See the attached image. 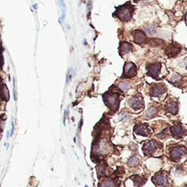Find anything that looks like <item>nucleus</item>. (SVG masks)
I'll use <instances>...</instances> for the list:
<instances>
[{"mask_svg":"<svg viewBox=\"0 0 187 187\" xmlns=\"http://www.w3.org/2000/svg\"><path fill=\"white\" fill-rule=\"evenodd\" d=\"M134 11V8L132 5L127 2L125 5H121L116 9L114 15L117 18H119L121 21H128L131 19L132 16V13Z\"/></svg>","mask_w":187,"mask_h":187,"instance_id":"f257e3e1","label":"nucleus"},{"mask_svg":"<svg viewBox=\"0 0 187 187\" xmlns=\"http://www.w3.org/2000/svg\"><path fill=\"white\" fill-rule=\"evenodd\" d=\"M105 103L107 106L112 110L113 111L117 110L119 106V97L117 94L113 92H108L106 93L103 97Z\"/></svg>","mask_w":187,"mask_h":187,"instance_id":"f03ea898","label":"nucleus"},{"mask_svg":"<svg viewBox=\"0 0 187 187\" xmlns=\"http://www.w3.org/2000/svg\"><path fill=\"white\" fill-rule=\"evenodd\" d=\"M161 148V145L154 140L147 141L143 147V151L146 156H151Z\"/></svg>","mask_w":187,"mask_h":187,"instance_id":"7ed1b4c3","label":"nucleus"},{"mask_svg":"<svg viewBox=\"0 0 187 187\" xmlns=\"http://www.w3.org/2000/svg\"><path fill=\"white\" fill-rule=\"evenodd\" d=\"M137 74V67L132 62H127L125 64L124 68V74L123 78H130L135 76Z\"/></svg>","mask_w":187,"mask_h":187,"instance_id":"20e7f679","label":"nucleus"},{"mask_svg":"<svg viewBox=\"0 0 187 187\" xmlns=\"http://www.w3.org/2000/svg\"><path fill=\"white\" fill-rule=\"evenodd\" d=\"M152 181H154V184L160 186L167 187L168 186L167 176V175L165 174L164 172L159 173L157 175H156L152 178Z\"/></svg>","mask_w":187,"mask_h":187,"instance_id":"39448f33","label":"nucleus"},{"mask_svg":"<svg viewBox=\"0 0 187 187\" xmlns=\"http://www.w3.org/2000/svg\"><path fill=\"white\" fill-rule=\"evenodd\" d=\"M186 152V149L185 147L181 146H176L174 147L171 150L170 153V158L173 160H177L178 159H180L181 157V156L184 155V153Z\"/></svg>","mask_w":187,"mask_h":187,"instance_id":"423d86ee","label":"nucleus"},{"mask_svg":"<svg viewBox=\"0 0 187 187\" xmlns=\"http://www.w3.org/2000/svg\"><path fill=\"white\" fill-rule=\"evenodd\" d=\"M161 70V64L156 63L150 64L148 67V75L154 79H157Z\"/></svg>","mask_w":187,"mask_h":187,"instance_id":"0eeeda50","label":"nucleus"},{"mask_svg":"<svg viewBox=\"0 0 187 187\" xmlns=\"http://www.w3.org/2000/svg\"><path fill=\"white\" fill-rule=\"evenodd\" d=\"M170 131H171L173 137L175 139H180L185 135V131H184L181 124H175L174 126L171 127Z\"/></svg>","mask_w":187,"mask_h":187,"instance_id":"6e6552de","label":"nucleus"},{"mask_svg":"<svg viewBox=\"0 0 187 187\" xmlns=\"http://www.w3.org/2000/svg\"><path fill=\"white\" fill-rule=\"evenodd\" d=\"M129 104L130 107L134 110H140L144 107L143 99L140 97H132L129 101Z\"/></svg>","mask_w":187,"mask_h":187,"instance_id":"1a4fd4ad","label":"nucleus"},{"mask_svg":"<svg viewBox=\"0 0 187 187\" xmlns=\"http://www.w3.org/2000/svg\"><path fill=\"white\" fill-rule=\"evenodd\" d=\"M181 48L179 45L178 44H170L167 47L166 54L169 57H174L179 54Z\"/></svg>","mask_w":187,"mask_h":187,"instance_id":"9d476101","label":"nucleus"},{"mask_svg":"<svg viewBox=\"0 0 187 187\" xmlns=\"http://www.w3.org/2000/svg\"><path fill=\"white\" fill-rule=\"evenodd\" d=\"M132 35H133L134 40H135V43H138V44H142V43H143L147 40L146 34L143 32H142V31H135V32H133V34H132Z\"/></svg>","mask_w":187,"mask_h":187,"instance_id":"9b49d317","label":"nucleus"},{"mask_svg":"<svg viewBox=\"0 0 187 187\" xmlns=\"http://www.w3.org/2000/svg\"><path fill=\"white\" fill-rule=\"evenodd\" d=\"M135 132H136L138 135H142V136L147 137L150 134V131L147 128L146 125L143 124H137L135 127Z\"/></svg>","mask_w":187,"mask_h":187,"instance_id":"f8f14e48","label":"nucleus"},{"mask_svg":"<svg viewBox=\"0 0 187 187\" xmlns=\"http://www.w3.org/2000/svg\"><path fill=\"white\" fill-rule=\"evenodd\" d=\"M165 91H166V90H165V87L163 86L157 84V85L151 88V94L153 97H160Z\"/></svg>","mask_w":187,"mask_h":187,"instance_id":"ddd939ff","label":"nucleus"},{"mask_svg":"<svg viewBox=\"0 0 187 187\" xmlns=\"http://www.w3.org/2000/svg\"><path fill=\"white\" fill-rule=\"evenodd\" d=\"M166 109L169 113L176 115L178 111V105L176 102H170L166 105Z\"/></svg>","mask_w":187,"mask_h":187,"instance_id":"4468645a","label":"nucleus"},{"mask_svg":"<svg viewBox=\"0 0 187 187\" xmlns=\"http://www.w3.org/2000/svg\"><path fill=\"white\" fill-rule=\"evenodd\" d=\"M132 49V45L131 44L128 43H122L121 44L120 48H119V52L121 56H123L124 54H127V53L130 52Z\"/></svg>","mask_w":187,"mask_h":187,"instance_id":"2eb2a0df","label":"nucleus"},{"mask_svg":"<svg viewBox=\"0 0 187 187\" xmlns=\"http://www.w3.org/2000/svg\"><path fill=\"white\" fill-rule=\"evenodd\" d=\"M157 113V108H154V107H151V108H149L148 110V111L146 113V117L147 119H152L153 117L156 116Z\"/></svg>","mask_w":187,"mask_h":187,"instance_id":"dca6fc26","label":"nucleus"},{"mask_svg":"<svg viewBox=\"0 0 187 187\" xmlns=\"http://www.w3.org/2000/svg\"><path fill=\"white\" fill-rule=\"evenodd\" d=\"M100 187H117L116 186V183L114 181L112 180H107V181H104L103 182L101 183L100 185Z\"/></svg>","mask_w":187,"mask_h":187,"instance_id":"f3484780","label":"nucleus"},{"mask_svg":"<svg viewBox=\"0 0 187 187\" xmlns=\"http://www.w3.org/2000/svg\"><path fill=\"white\" fill-rule=\"evenodd\" d=\"M107 173V167L105 165H99L97 167V173H98L99 177L102 176Z\"/></svg>","mask_w":187,"mask_h":187,"instance_id":"a211bd4d","label":"nucleus"},{"mask_svg":"<svg viewBox=\"0 0 187 187\" xmlns=\"http://www.w3.org/2000/svg\"><path fill=\"white\" fill-rule=\"evenodd\" d=\"M139 163H140V159H139V158H138L137 157H132V158L130 159L128 162L129 165H130V166H132V167L137 166V165H138Z\"/></svg>","mask_w":187,"mask_h":187,"instance_id":"6ab92c4d","label":"nucleus"},{"mask_svg":"<svg viewBox=\"0 0 187 187\" xmlns=\"http://www.w3.org/2000/svg\"><path fill=\"white\" fill-rule=\"evenodd\" d=\"M119 87L120 88L121 90L124 91H127L129 89H130V85L129 83H128L127 82H121L119 84Z\"/></svg>","mask_w":187,"mask_h":187,"instance_id":"aec40b11","label":"nucleus"},{"mask_svg":"<svg viewBox=\"0 0 187 187\" xmlns=\"http://www.w3.org/2000/svg\"><path fill=\"white\" fill-rule=\"evenodd\" d=\"M181 80H182V78H181V76L180 75L174 74V75H173V78H172L171 82L176 84V85H178V84H179V83L181 82Z\"/></svg>","mask_w":187,"mask_h":187,"instance_id":"412c9836","label":"nucleus"},{"mask_svg":"<svg viewBox=\"0 0 187 187\" xmlns=\"http://www.w3.org/2000/svg\"><path fill=\"white\" fill-rule=\"evenodd\" d=\"M12 131H11V134H10V136H13V132H14V124H13V122H12Z\"/></svg>","mask_w":187,"mask_h":187,"instance_id":"4be33fe9","label":"nucleus"},{"mask_svg":"<svg viewBox=\"0 0 187 187\" xmlns=\"http://www.w3.org/2000/svg\"><path fill=\"white\" fill-rule=\"evenodd\" d=\"M184 187H187V186H184Z\"/></svg>","mask_w":187,"mask_h":187,"instance_id":"5701e85b","label":"nucleus"},{"mask_svg":"<svg viewBox=\"0 0 187 187\" xmlns=\"http://www.w3.org/2000/svg\"><path fill=\"white\" fill-rule=\"evenodd\" d=\"M86 187H87V186H86Z\"/></svg>","mask_w":187,"mask_h":187,"instance_id":"b1692460","label":"nucleus"}]
</instances>
